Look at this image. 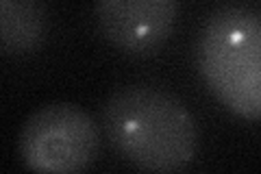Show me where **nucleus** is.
Listing matches in <instances>:
<instances>
[{
	"label": "nucleus",
	"instance_id": "20e7f679",
	"mask_svg": "<svg viewBox=\"0 0 261 174\" xmlns=\"http://www.w3.org/2000/svg\"><path fill=\"white\" fill-rule=\"evenodd\" d=\"M178 18V0H96V22L113 48L150 57L168 44Z\"/></svg>",
	"mask_w": 261,
	"mask_h": 174
},
{
	"label": "nucleus",
	"instance_id": "7ed1b4c3",
	"mask_svg": "<svg viewBox=\"0 0 261 174\" xmlns=\"http://www.w3.org/2000/svg\"><path fill=\"white\" fill-rule=\"evenodd\" d=\"M100 129L85 109L50 103L29 115L18 137L24 165L42 174H76L98 159Z\"/></svg>",
	"mask_w": 261,
	"mask_h": 174
},
{
	"label": "nucleus",
	"instance_id": "f257e3e1",
	"mask_svg": "<svg viewBox=\"0 0 261 174\" xmlns=\"http://www.w3.org/2000/svg\"><path fill=\"white\" fill-rule=\"evenodd\" d=\"M102 127L113 151L144 172H178L198 155L200 133L192 111L146 83L124 85L107 98Z\"/></svg>",
	"mask_w": 261,
	"mask_h": 174
},
{
	"label": "nucleus",
	"instance_id": "f03ea898",
	"mask_svg": "<svg viewBox=\"0 0 261 174\" xmlns=\"http://www.w3.org/2000/svg\"><path fill=\"white\" fill-rule=\"evenodd\" d=\"M200 77L242 120L261 115V18L246 7H220L205 20L196 46Z\"/></svg>",
	"mask_w": 261,
	"mask_h": 174
},
{
	"label": "nucleus",
	"instance_id": "39448f33",
	"mask_svg": "<svg viewBox=\"0 0 261 174\" xmlns=\"http://www.w3.org/2000/svg\"><path fill=\"white\" fill-rule=\"evenodd\" d=\"M48 35L44 0H0V55L24 57L42 48Z\"/></svg>",
	"mask_w": 261,
	"mask_h": 174
}]
</instances>
